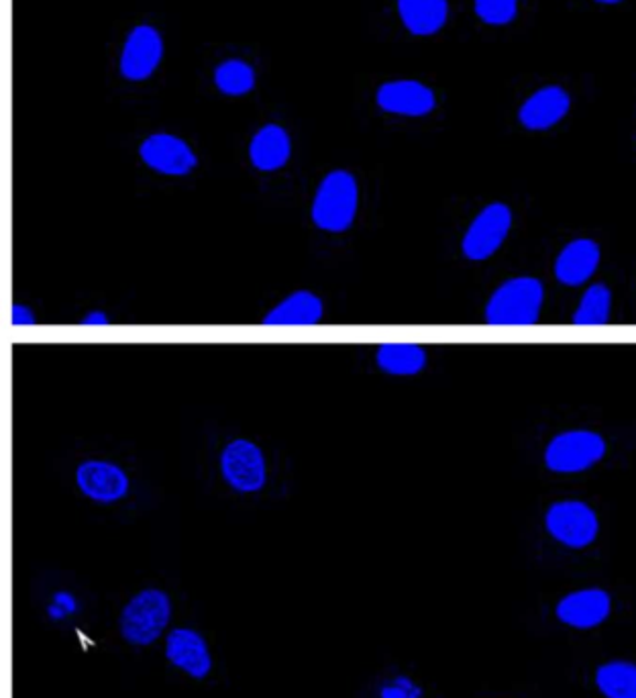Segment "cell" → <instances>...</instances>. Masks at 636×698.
Segmentation results:
<instances>
[{
	"mask_svg": "<svg viewBox=\"0 0 636 698\" xmlns=\"http://www.w3.org/2000/svg\"><path fill=\"white\" fill-rule=\"evenodd\" d=\"M359 186L352 172L333 170L319 184L312 201V223L326 233L347 232L357 215Z\"/></svg>",
	"mask_w": 636,
	"mask_h": 698,
	"instance_id": "6da1fadb",
	"label": "cell"
},
{
	"mask_svg": "<svg viewBox=\"0 0 636 698\" xmlns=\"http://www.w3.org/2000/svg\"><path fill=\"white\" fill-rule=\"evenodd\" d=\"M172 619V601L160 589H145L125 604L119 616V630L127 644L143 647L160 640Z\"/></svg>",
	"mask_w": 636,
	"mask_h": 698,
	"instance_id": "7a4b0ae2",
	"label": "cell"
},
{
	"mask_svg": "<svg viewBox=\"0 0 636 698\" xmlns=\"http://www.w3.org/2000/svg\"><path fill=\"white\" fill-rule=\"evenodd\" d=\"M542 304V284L537 278H513L487 302L489 325H535Z\"/></svg>",
	"mask_w": 636,
	"mask_h": 698,
	"instance_id": "3957f363",
	"label": "cell"
},
{
	"mask_svg": "<svg viewBox=\"0 0 636 698\" xmlns=\"http://www.w3.org/2000/svg\"><path fill=\"white\" fill-rule=\"evenodd\" d=\"M220 472L239 493H258L266 486V458L254 441L233 439L220 453Z\"/></svg>",
	"mask_w": 636,
	"mask_h": 698,
	"instance_id": "277c9868",
	"label": "cell"
},
{
	"mask_svg": "<svg viewBox=\"0 0 636 698\" xmlns=\"http://www.w3.org/2000/svg\"><path fill=\"white\" fill-rule=\"evenodd\" d=\"M606 453V443L592 431H568L557 436L545 453L553 472H582L597 464Z\"/></svg>",
	"mask_w": 636,
	"mask_h": 698,
	"instance_id": "5b68a950",
	"label": "cell"
},
{
	"mask_svg": "<svg viewBox=\"0 0 636 698\" xmlns=\"http://www.w3.org/2000/svg\"><path fill=\"white\" fill-rule=\"evenodd\" d=\"M510 225H513V213L508 206L502 203L487 205L475 217L463 237V244H461L463 256L475 261L486 260L504 244L506 235L510 232Z\"/></svg>",
	"mask_w": 636,
	"mask_h": 698,
	"instance_id": "8992f818",
	"label": "cell"
},
{
	"mask_svg": "<svg viewBox=\"0 0 636 698\" xmlns=\"http://www.w3.org/2000/svg\"><path fill=\"white\" fill-rule=\"evenodd\" d=\"M547 529L559 544L568 548H585L597 537L596 513L583 503H556L547 513Z\"/></svg>",
	"mask_w": 636,
	"mask_h": 698,
	"instance_id": "52a82bcc",
	"label": "cell"
},
{
	"mask_svg": "<svg viewBox=\"0 0 636 698\" xmlns=\"http://www.w3.org/2000/svg\"><path fill=\"white\" fill-rule=\"evenodd\" d=\"M80 493L96 503H117L129 493V476L121 465L107 460H86L76 468Z\"/></svg>",
	"mask_w": 636,
	"mask_h": 698,
	"instance_id": "ba28073f",
	"label": "cell"
},
{
	"mask_svg": "<svg viewBox=\"0 0 636 698\" xmlns=\"http://www.w3.org/2000/svg\"><path fill=\"white\" fill-rule=\"evenodd\" d=\"M139 155L153 172L165 176H186L198 165V158L188 143L170 133L150 136L141 143Z\"/></svg>",
	"mask_w": 636,
	"mask_h": 698,
	"instance_id": "9c48e42d",
	"label": "cell"
},
{
	"mask_svg": "<svg viewBox=\"0 0 636 698\" xmlns=\"http://www.w3.org/2000/svg\"><path fill=\"white\" fill-rule=\"evenodd\" d=\"M163 42L158 29L139 25L125 42L121 54V72L129 80H145L162 62Z\"/></svg>",
	"mask_w": 636,
	"mask_h": 698,
	"instance_id": "30bf717a",
	"label": "cell"
},
{
	"mask_svg": "<svg viewBox=\"0 0 636 698\" xmlns=\"http://www.w3.org/2000/svg\"><path fill=\"white\" fill-rule=\"evenodd\" d=\"M168 662L194 680H204L213 670V656L203 635L188 627L170 631L165 640Z\"/></svg>",
	"mask_w": 636,
	"mask_h": 698,
	"instance_id": "8fae6325",
	"label": "cell"
},
{
	"mask_svg": "<svg viewBox=\"0 0 636 698\" xmlns=\"http://www.w3.org/2000/svg\"><path fill=\"white\" fill-rule=\"evenodd\" d=\"M612 601L606 590L585 589L571 592L557 604V619L573 630H592L610 615Z\"/></svg>",
	"mask_w": 636,
	"mask_h": 698,
	"instance_id": "7c38bea8",
	"label": "cell"
},
{
	"mask_svg": "<svg viewBox=\"0 0 636 698\" xmlns=\"http://www.w3.org/2000/svg\"><path fill=\"white\" fill-rule=\"evenodd\" d=\"M378 105L394 115L424 117L434 109V93L424 84L414 80H396L379 86Z\"/></svg>",
	"mask_w": 636,
	"mask_h": 698,
	"instance_id": "4fadbf2b",
	"label": "cell"
},
{
	"mask_svg": "<svg viewBox=\"0 0 636 698\" xmlns=\"http://www.w3.org/2000/svg\"><path fill=\"white\" fill-rule=\"evenodd\" d=\"M325 315V307L321 297L311 290H297L278 302L268 315L263 316V325L268 327H312L319 325Z\"/></svg>",
	"mask_w": 636,
	"mask_h": 698,
	"instance_id": "5bb4252c",
	"label": "cell"
},
{
	"mask_svg": "<svg viewBox=\"0 0 636 698\" xmlns=\"http://www.w3.org/2000/svg\"><path fill=\"white\" fill-rule=\"evenodd\" d=\"M571 107V98L561 86H545L528 96L520 107L518 119L530 131H545L559 124Z\"/></svg>",
	"mask_w": 636,
	"mask_h": 698,
	"instance_id": "9a60e30c",
	"label": "cell"
},
{
	"mask_svg": "<svg viewBox=\"0 0 636 698\" xmlns=\"http://www.w3.org/2000/svg\"><path fill=\"white\" fill-rule=\"evenodd\" d=\"M600 247L590 239L571 241L556 261V276L561 284L580 287L596 272Z\"/></svg>",
	"mask_w": 636,
	"mask_h": 698,
	"instance_id": "2e32d148",
	"label": "cell"
},
{
	"mask_svg": "<svg viewBox=\"0 0 636 698\" xmlns=\"http://www.w3.org/2000/svg\"><path fill=\"white\" fill-rule=\"evenodd\" d=\"M292 153L290 136L280 125H266L249 143V160L261 172H276L284 168Z\"/></svg>",
	"mask_w": 636,
	"mask_h": 698,
	"instance_id": "e0dca14e",
	"label": "cell"
},
{
	"mask_svg": "<svg viewBox=\"0 0 636 698\" xmlns=\"http://www.w3.org/2000/svg\"><path fill=\"white\" fill-rule=\"evenodd\" d=\"M402 23L414 35H433L448 23V0H398Z\"/></svg>",
	"mask_w": 636,
	"mask_h": 698,
	"instance_id": "ac0fdd59",
	"label": "cell"
},
{
	"mask_svg": "<svg viewBox=\"0 0 636 698\" xmlns=\"http://www.w3.org/2000/svg\"><path fill=\"white\" fill-rule=\"evenodd\" d=\"M376 359L379 368L388 374L410 376L427 366V352L417 343H384Z\"/></svg>",
	"mask_w": 636,
	"mask_h": 698,
	"instance_id": "d6986e66",
	"label": "cell"
},
{
	"mask_svg": "<svg viewBox=\"0 0 636 698\" xmlns=\"http://www.w3.org/2000/svg\"><path fill=\"white\" fill-rule=\"evenodd\" d=\"M596 685L606 698H636V664L614 659L596 672Z\"/></svg>",
	"mask_w": 636,
	"mask_h": 698,
	"instance_id": "ffe728a7",
	"label": "cell"
},
{
	"mask_svg": "<svg viewBox=\"0 0 636 698\" xmlns=\"http://www.w3.org/2000/svg\"><path fill=\"white\" fill-rule=\"evenodd\" d=\"M610 307H612V294L608 287L604 284H594L588 288L583 294L582 302L573 315L575 325H585V327H596V325H606L608 323Z\"/></svg>",
	"mask_w": 636,
	"mask_h": 698,
	"instance_id": "44dd1931",
	"label": "cell"
},
{
	"mask_svg": "<svg viewBox=\"0 0 636 698\" xmlns=\"http://www.w3.org/2000/svg\"><path fill=\"white\" fill-rule=\"evenodd\" d=\"M218 90L229 96H244L254 90L256 74L241 60H227L215 72Z\"/></svg>",
	"mask_w": 636,
	"mask_h": 698,
	"instance_id": "7402d4cb",
	"label": "cell"
},
{
	"mask_svg": "<svg viewBox=\"0 0 636 698\" xmlns=\"http://www.w3.org/2000/svg\"><path fill=\"white\" fill-rule=\"evenodd\" d=\"M475 13L487 25H506L515 21L518 0H475Z\"/></svg>",
	"mask_w": 636,
	"mask_h": 698,
	"instance_id": "603a6c76",
	"label": "cell"
},
{
	"mask_svg": "<svg viewBox=\"0 0 636 698\" xmlns=\"http://www.w3.org/2000/svg\"><path fill=\"white\" fill-rule=\"evenodd\" d=\"M424 690L410 676H396L379 688V698H422Z\"/></svg>",
	"mask_w": 636,
	"mask_h": 698,
	"instance_id": "cb8c5ba5",
	"label": "cell"
},
{
	"mask_svg": "<svg viewBox=\"0 0 636 698\" xmlns=\"http://www.w3.org/2000/svg\"><path fill=\"white\" fill-rule=\"evenodd\" d=\"M45 613L52 621H64L74 613H78V599L68 590H60L55 592L52 603L47 604Z\"/></svg>",
	"mask_w": 636,
	"mask_h": 698,
	"instance_id": "d4e9b609",
	"label": "cell"
},
{
	"mask_svg": "<svg viewBox=\"0 0 636 698\" xmlns=\"http://www.w3.org/2000/svg\"><path fill=\"white\" fill-rule=\"evenodd\" d=\"M35 313L25 307V304H13V309H11V323H13L14 327H31V325H35Z\"/></svg>",
	"mask_w": 636,
	"mask_h": 698,
	"instance_id": "484cf974",
	"label": "cell"
},
{
	"mask_svg": "<svg viewBox=\"0 0 636 698\" xmlns=\"http://www.w3.org/2000/svg\"><path fill=\"white\" fill-rule=\"evenodd\" d=\"M109 323V316L103 311H93V313L84 316V321H82V325H88V327H105Z\"/></svg>",
	"mask_w": 636,
	"mask_h": 698,
	"instance_id": "4316f807",
	"label": "cell"
},
{
	"mask_svg": "<svg viewBox=\"0 0 636 698\" xmlns=\"http://www.w3.org/2000/svg\"><path fill=\"white\" fill-rule=\"evenodd\" d=\"M597 2H602V4H618V2H623V0H597Z\"/></svg>",
	"mask_w": 636,
	"mask_h": 698,
	"instance_id": "83f0119b",
	"label": "cell"
}]
</instances>
